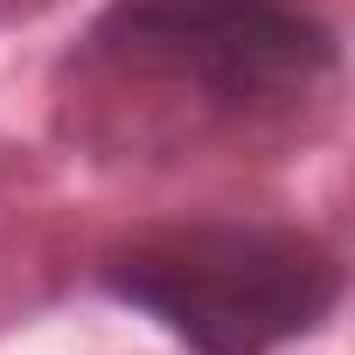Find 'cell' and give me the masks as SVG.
<instances>
[{
	"instance_id": "3",
	"label": "cell",
	"mask_w": 355,
	"mask_h": 355,
	"mask_svg": "<svg viewBox=\"0 0 355 355\" xmlns=\"http://www.w3.org/2000/svg\"><path fill=\"white\" fill-rule=\"evenodd\" d=\"M15 8H49V0H15Z\"/></svg>"
},
{
	"instance_id": "2",
	"label": "cell",
	"mask_w": 355,
	"mask_h": 355,
	"mask_svg": "<svg viewBox=\"0 0 355 355\" xmlns=\"http://www.w3.org/2000/svg\"><path fill=\"white\" fill-rule=\"evenodd\" d=\"M63 70L251 125L341 77V28L313 0H105Z\"/></svg>"
},
{
	"instance_id": "1",
	"label": "cell",
	"mask_w": 355,
	"mask_h": 355,
	"mask_svg": "<svg viewBox=\"0 0 355 355\" xmlns=\"http://www.w3.org/2000/svg\"><path fill=\"white\" fill-rule=\"evenodd\" d=\"M91 286L182 355H279L334 327L348 265L327 237L258 216H167L112 237Z\"/></svg>"
}]
</instances>
